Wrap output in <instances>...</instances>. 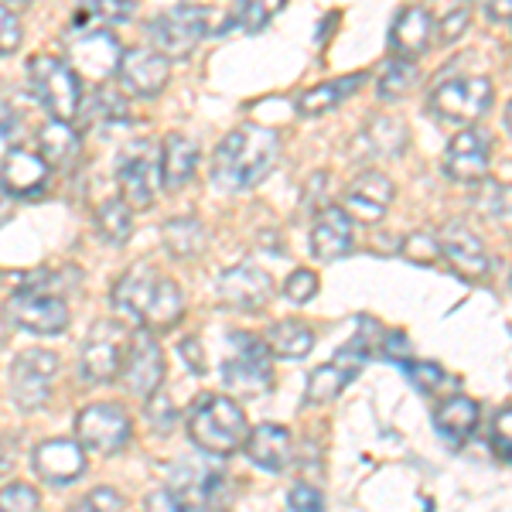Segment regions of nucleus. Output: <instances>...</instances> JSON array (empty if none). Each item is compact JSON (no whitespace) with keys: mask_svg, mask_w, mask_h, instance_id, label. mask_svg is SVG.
I'll return each mask as SVG.
<instances>
[{"mask_svg":"<svg viewBox=\"0 0 512 512\" xmlns=\"http://www.w3.org/2000/svg\"><path fill=\"white\" fill-rule=\"evenodd\" d=\"M76 120H82L86 127H113V123L130 120V106L120 93L99 86V89H93V96H89L86 103H79Z\"/></svg>","mask_w":512,"mask_h":512,"instance_id":"nucleus-31","label":"nucleus"},{"mask_svg":"<svg viewBox=\"0 0 512 512\" xmlns=\"http://www.w3.org/2000/svg\"><path fill=\"white\" fill-rule=\"evenodd\" d=\"M311 253L325 263H335L342 256L352 253V219L345 209H332L325 205L321 216L315 219V229H311Z\"/></svg>","mask_w":512,"mask_h":512,"instance_id":"nucleus-24","label":"nucleus"},{"mask_svg":"<svg viewBox=\"0 0 512 512\" xmlns=\"http://www.w3.org/2000/svg\"><path fill=\"white\" fill-rule=\"evenodd\" d=\"M164 246H168V253L178 256V260L198 256L205 250V226L198 219H171L168 226H164Z\"/></svg>","mask_w":512,"mask_h":512,"instance_id":"nucleus-35","label":"nucleus"},{"mask_svg":"<svg viewBox=\"0 0 512 512\" xmlns=\"http://www.w3.org/2000/svg\"><path fill=\"white\" fill-rule=\"evenodd\" d=\"M280 158V134L260 123L236 127L212 154V181L226 192L256 188Z\"/></svg>","mask_w":512,"mask_h":512,"instance_id":"nucleus-1","label":"nucleus"},{"mask_svg":"<svg viewBox=\"0 0 512 512\" xmlns=\"http://www.w3.org/2000/svg\"><path fill=\"white\" fill-rule=\"evenodd\" d=\"M164 373H168V366H164V352L158 338H154L151 328H137L127 338V349H123V362H120L123 386L134 396H140V400H147L151 393L161 390Z\"/></svg>","mask_w":512,"mask_h":512,"instance_id":"nucleus-10","label":"nucleus"},{"mask_svg":"<svg viewBox=\"0 0 512 512\" xmlns=\"http://www.w3.org/2000/svg\"><path fill=\"white\" fill-rule=\"evenodd\" d=\"M48 161L41 158V154H31L24 151V147H14V151L4 154V161H0V185H4V192L11 195H41L48 185Z\"/></svg>","mask_w":512,"mask_h":512,"instance_id":"nucleus-22","label":"nucleus"},{"mask_svg":"<svg viewBox=\"0 0 512 512\" xmlns=\"http://www.w3.org/2000/svg\"><path fill=\"white\" fill-rule=\"evenodd\" d=\"M198 168V144L181 134H171L161 144V185H168L171 192L185 188L192 181Z\"/></svg>","mask_w":512,"mask_h":512,"instance_id":"nucleus-27","label":"nucleus"},{"mask_svg":"<svg viewBox=\"0 0 512 512\" xmlns=\"http://www.w3.org/2000/svg\"><path fill=\"white\" fill-rule=\"evenodd\" d=\"M55 373H59V359H55V352H45V349L21 352L11 366L14 403H18L21 410H28V414L41 410L48 400H52Z\"/></svg>","mask_w":512,"mask_h":512,"instance_id":"nucleus-11","label":"nucleus"},{"mask_svg":"<svg viewBox=\"0 0 512 512\" xmlns=\"http://www.w3.org/2000/svg\"><path fill=\"white\" fill-rule=\"evenodd\" d=\"M427 18H431V28H434V38L441 45H451L465 35L468 28V18H472V4L468 0H427L424 4Z\"/></svg>","mask_w":512,"mask_h":512,"instance_id":"nucleus-30","label":"nucleus"},{"mask_svg":"<svg viewBox=\"0 0 512 512\" xmlns=\"http://www.w3.org/2000/svg\"><path fill=\"white\" fill-rule=\"evenodd\" d=\"M366 82V72H355V76H342V79H332V82H321V86L308 89L301 99H297V113L301 117H318V113H328L335 110L338 103H345L355 89Z\"/></svg>","mask_w":512,"mask_h":512,"instance_id":"nucleus-29","label":"nucleus"},{"mask_svg":"<svg viewBox=\"0 0 512 512\" xmlns=\"http://www.w3.org/2000/svg\"><path fill=\"white\" fill-rule=\"evenodd\" d=\"M417 82H420L417 59H400V55H393V59L383 65V72H379V99L396 103V99L407 96Z\"/></svg>","mask_w":512,"mask_h":512,"instance_id":"nucleus-34","label":"nucleus"},{"mask_svg":"<svg viewBox=\"0 0 512 512\" xmlns=\"http://www.w3.org/2000/svg\"><path fill=\"white\" fill-rule=\"evenodd\" d=\"M28 86L38 103L52 113V120L72 123L79 117L82 89L69 62L55 59V55H35L28 62Z\"/></svg>","mask_w":512,"mask_h":512,"instance_id":"nucleus-5","label":"nucleus"},{"mask_svg":"<svg viewBox=\"0 0 512 512\" xmlns=\"http://www.w3.org/2000/svg\"><path fill=\"white\" fill-rule=\"evenodd\" d=\"M434 28L424 7H403L390 28V52L400 59H420L431 48Z\"/></svg>","mask_w":512,"mask_h":512,"instance_id":"nucleus-25","label":"nucleus"},{"mask_svg":"<svg viewBox=\"0 0 512 512\" xmlns=\"http://www.w3.org/2000/svg\"><path fill=\"white\" fill-rule=\"evenodd\" d=\"M76 434L86 451L113 454L130 441V417L117 403H93L76 417Z\"/></svg>","mask_w":512,"mask_h":512,"instance_id":"nucleus-13","label":"nucleus"},{"mask_svg":"<svg viewBox=\"0 0 512 512\" xmlns=\"http://www.w3.org/2000/svg\"><path fill=\"white\" fill-rule=\"evenodd\" d=\"M18 45H21V21H18V14H14L7 4H0V55L18 52Z\"/></svg>","mask_w":512,"mask_h":512,"instance_id":"nucleus-43","label":"nucleus"},{"mask_svg":"<svg viewBox=\"0 0 512 512\" xmlns=\"http://www.w3.org/2000/svg\"><path fill=\"white\" fill-rule=\"evenodd\" d=\"M492 168V137L485 130H461L444 151V175L458 185H482Z\"/></svg>","mask_w":512,"mask_h":512,"instance_id":"nucleus-15","label":"nucleus"},{"mask_svg":"<svg viewBox=\"0 0 512 512\" xmlns=\"http://www.w3.org/2000/svg\"><path fill=\"white\" fill-rule=\"evenodd\" d=\"M403 256H407L410 263H417V267H437V260H441V239L434 233H414L403 243Z\"/></svg>","mask_w":512,"mask_h":512,"instance_id":"nucleus-38","label":"nucleus"},{"mask_svg":"<svg viewBox=\"0 0 512 512\" xmlns=\"http://www.w3.org/2000/svg\"><path fill=\"white\" fill-rule=\"evenodd\" d=\"M168 492L181 509H216L229 499V478L219 465V454L198 451L178 461L168 475Z\"/></svg>","mask_w":512,"mask_h":512,"instance_id":"nucleus-4","label":"nucleus"},{"mask_svg":"<svg viewBox=\"0 0 512 512\" xmlns=\"http://www.w3.org/2000/svg\"><path fill=\"white\" fill-rule=\"evenodd\" d=\"M287 506H291V509H304V512H318V509H325V495L301 482V485H294V489L287 492Z\"/></svg>","mask_w":512,"mask_h":512,"instance_id":"nucleus-45","label":"nucleus"},{"mask_svg":"<svg viewBox=\"0 0 512 512\" xmlns=\"http://www.w3.org/2000/svg\"><path fill=\"white\" fill-rule=\"evenodd\" d=\"M7 318L31 335H62L72 321L62 297L45 294L41 287H21L7 301Z\"/></svg>","mask_w":512,"mask_h":512,"instance_id":"nucleus-12","label":"nucleus"},{"mask_svg":"<svg viewBox=\"0 0 512 512\" xmlns=\"http://www.w3.org/2000/svg\"><path fill=\"white\" fill-rule=\"evenodd\" d=\"M93 14L103 24H127L134 18V0H93Z\"/></svg>","mask_w":512,"mask_h":512,"instance_id":"nucleus-44","label":"nucleus"},{"mask_svg":"<svg viewBox=\"0 0 512 512\" xmlns=\"http://www.w3.org/2000/svg\"><path fill=\"white\" fill-rule=\"evenodd\" d=\"M441 253L451 260V267L458 270L461 277L478 280L489 274V253H485L482 239H478L465 222H448L441 229Z\"/></svg>","mask_w":512,"mask_h":512,"instance_id":"nucleus-21","label":"nucleus"},{"mask_svg":"<svg viewBox=\"0 0 512 512\" xmlns=\"http://www.w3.org/2000/svg\"><path fill=\"white\" fill-rule=\"evenodd\" d=\"M96 229L99 239L110 246H123L134 233V209L123 198H110L96 209Z\"/></svg>","mask_w":512,"mask_h":512,"instance_id":"nucleus-33","label":"nucleus"},{"mask_svg":"<svg viewBox=\"0 0 512 512\" xmlns=\"http://www.w3.org/2000/svg\"><path fill=\"white\" fill-rule=\"evenodd\" d=\"M434 117L448 123H475L492 106V82L485 76H451L441 79L427 96Z\"/></svg>","mask_w":512,"mask_h":512,"instance_id":"nucleus-8","label":"nucleus"},{"mask_svg":"<svg viewBox=\"0 0 512 512\" xmlns=\"http://www.w3.org/2000/svg\"><path fill=\"white\" fill-rule=\"evenodd\" d=\"M246 434H250L246 414L229 396H216V393L198 396L192 414H188V437H192L198 451L226 458V454L243 448Z\"/></svg>","mask_w":512,"mask_h":512,"instance_id":"nucleus-3","label":"nucleus"},{"mask_svg":"<svg viewBox=\"0 0 512 512\" xmlns=\"http://www.w3.org/2000/svg\"><path fill=\"white\" fill-rule=\"evenodd\" d=\"M38 147H41V158L48 161V168H55V171H72L82 158L79 134L62 120H52L48 127H41Z\"/></svg>","mask_w":512,"mask_h":512,"instance_id":"nucleus-28","label":"nucleus"},{"mask_svg":"<svg viewBox=\"0 0 512 512\" xmlns=\"http://www.w3.org/2000/svg\"><path fill=\"white\" fill-rule=\"evenodd\" d=\"M506 127H509V134H512V103L506 106Z\"/></svg>","mask_w":512,"mask_h":512,"instance_id":"nucleus-53","label":"nucleus"},{"mask_svg":"<svg viewBox=\"0 0 512 512\" xmlns=\"http://www.w3.org/2000/svg\"><path fill=\"white\" fill-rule=\"evenodd\" d=\"M489 444L495 448V454H502L506 461H512V407H506L499 417L492 420Z\"/></svg>","mask_w":512,"mask_h":512,"instance_id":"nucleus-42","label":"nucleus"},{"mask_svg":"<svg viewBox=\"0 0 512 512\" xmlns=\"http://www.w3.org/2000/svg\"><path fill=\"white\" fill-rule=\"evenodd\" d=\"M117 76L127 93L158 96L168 82V55H161L158 48H130L123 52Z\"/></svg>","mask_w":512,"mask_h":512,"instance_id":"nucleus-20","label":"nucleus"},{"mask_svg":"<svg viewBox=\"0 0 512 512\" xmlns=\"http://www.w3.org/2000/svg\"><path fill=\"white\" fill-rule=\"evenodd\" d=\"M379 352H383V359L390 362H407L410 359V338L403 332H390V335H379Z\"/></svg>","mask_w":512,"mask_h":512,"instance_id":"nucleus-46","label":"nucleus"},{"mask_svg":"<svg viewBox=\"0 0 512 512\" xmlns=\"http://www.w3.org/2000/svg\"><path fill=\"white\" fill-rule=\"evenodd\" d=\"M7 216H11V202H7V198L0 195V222H4Z\"/></svg>","mask_w":512,"mask_h":512,"instance_id":"nucleus-51","label":"nucleus"},{"mask_svg":"<svg viewBox=\"0 0 512 512\" xmlns=\"http://www.w3.org/2000/svg\"><path fill=\"white\" fill-rule=\"evenodd\" d=\"M284 294H287V301H294V304H308L311 297L318 294L315 270H294V274L287 277V284H284Z\"/></svg>","mask_w":512,"mask_h":512,"instance_id":"nucleus-41","label":"nucleus"},{"mask_svg":"<svg viewBox=\"0 0 512 512\" xmlns=\"http://www.w3.org/2000/svg\"><path fill=\"white\" fill-rule=\"evenodd\" d=\"M161 147L151 140H140V144L127 147L120 158L117 178H120V195L130 209L144 212L154 205L161 188Z\"/></svg>","mask_w":512,"mask_h":512,"instance_id":"nucleus-9","label":"nucleus"},{"mask_svg":"<svg viewBox=\"0 0 512 512\" xmlns=\"http://www.w3.org/2000/svg\"><path fill=\"white\" fill-rule=\"evenodd\" d=\"M123 332L113 321H99L89 332L86 345L79 355V376L89 383H110L120 376V362H123Z\"/></svg>","mask_w":512,"mask_h":512,"instance_id":"nucleus-16","label":"nucleus"},{"mask_svg":"<svg viewBox=\"0 0 512 512\" xmlns=\"http://www.w3.org/2000/svg\"><path fill=\"white\" fill-rule=\"evenodd\" d=\"M209 18H212L209 7L178 4L147 24V35H151V45L158 48L161 55H168V59H185V55L195 52L198 41L209 35Z\"/></svg>","mask_w":512,"mask_h":512,"instance_id":"nucleus-7","label":"nucleus"},{"mask_svg":"<svg viewBox=\"0 0 512 512\" xmlns=\"http://www.w3.org/2000/svg\"><path fill=\"white\" fill-rule=\"evenodd\" d=\"M147 509H168V512H178V499L171 495L168 489H161V492H154V495H147Z\"/></svg>","mask_w":512,"mask_h":512,"instance_id":"nucleus-50","label":"nucleus"},{"mask_svg":"<svg viewBox=\"0 0 512 512\" xmlns=\"http://www.w3.org/2000/svg\"><path fill=\"white\" fill-rule=\"evenodd\" d=\"M267 345L280 359H304V355L315 349V332H311L304 321L287 318V321H277L267 332Z\"/></svg>","mask_w":512,"mask_h":512,"instance_id":"nucleus-32","label":"nucleus"},{"mask_svg":"<svg viewBox=\"0 0 512 512\" xmlns=\"http://www.w3.org/2000/svg\"><path fill=\"white\" fill-rule=\"evenodd\" d=\"M4 4H7V7H11V11H18V7H28V4H31V0H4Z\"/></svg>","mask_w":512,"mask_h":512,"instance_id":"nucleus-52","label":"nucleus"},{"mask_svg":"<svg viewBox=\"0 0 512 512\" xmlns=\"http://www.w3.org/2000/svg\"><path fill=\"white\" fill-rule=\"evenodd\" d=\"M69 59H72V72H76V76H89V79L103 82L120 69L123 48L117 35H110V31H93V35H86L69 48Z\"/></svg>","mask_w":512,"mask_h":512,"instance_id":"nucleus-19","label":"nucleus"},{"mask_svg":"<svg viewBox=\"0 0 512 512\" xmlns=\"http://www.w3.org/2000/svg\"><path fill=\"white\" fill-rule=\"evenodd\" d=\"M222 383L236 393L256 396L274 386V352L256 335H229V352L222 362Z\"/></svg>","mask_w":512,"mask_h":512,"instance_id":"nucleus-6","label":"nucleus"},{"mask_svg":"<svg viewBox=\"0 0 512 512\" xmlns=\"http://www.w3.org/2000/svg\"><path fill=\"white\" fill-rule=\"evenodd\" d=\"M403 369H407V379L414 383V390H420V393H437L441 386H448L451 379L444 376V369L437 366V362H403Z\"/></svg>","mask_w":512,"mask_h":512,"instance_id":"nucleus-37","label":"nucleus"},{"mask_svg":"<svg viewBox=\"0 0 512 512\" xmlns=\"http://www.w3.org/2000/svg\"><path fill=\"white\" fill-rule=\"evenodd\" d=\"M489 21H512V0H485Z\"/></svg>","mask_w":512,"mask_h":512,"instance_id":"nucleus-49","label":"nucleus"},{"mask_svg":"<svg viewBox=\"0 0 512 512\" xmlns=\"http://www.w3.org/2000/svg\"><path fill=\"white\" fill-rule=\"evenodd\" d=\"M216 297L219 304L233 311H260L274 297V277L263 267H253V263H236L226 274H219Z\"/></svg>","mask_w":512,"mask_h":512,"instance_id":"nucleus-14","label":"nucleus"},{"mask_svg":"<svg viewBox=\"0 0 512 512\" xmlns=\"http://www.w3.org/2000/svg\"><path fill=\"white\" fill-rule=\"evenodd\" d=\"M291 431L280 424H260V427H250L243 441V451L246 458L253 461L256 468L263 472H284L291 465Z\"/></svg>","mask_w":512,"mask_h":512,"instance_id":"nucleus-23","label":"nucleus"},{"mask_svg":"<svg viewBox=\"0 0 512 512\" xmlns=\"http://www.w3.org/2000/svg\"><path fill=\"white\" fill-rule=\"evenodd\" d=\"M434 427L444 441L454 444V448L472 441V434L478 427V403L468 400V396H448V400L434 410Z\"/></svg>","mask_w":512,"mask_h":512,"instance_id":"nucleus-26","label":"nucleus"},{"mask_svg":"<svg viewBox=\"0 0 512 512\" xmlns=\"http://www.w3.org/2000/svg\"><path fill=\"white\" fill-rule=\"evenodd\" d=\"M123 506H127V499L113 489H96L79 502V509H89V512L93 509H123Z\"/></svg>","mask_w":512,"mask_h":512,"instance_id":"nucleus-47","label":"nucleus"},{"mask_svg":"<svg viewBox=\"0 0 512 512\" xmlns=\"http://www.w3.org/2000/svg\"><path fill=\"white\" fill-rule=\"evenodd\" d=\"M113 308L130 321H137L140 328L168 332L185 315V297H181L178 284L171 277L158 274L154 267H137L117 280Z\"/></svg>","mask_w":512,"mask_h":512,"instance_id":"nucleus-2","label":"nucleus"},{"mask_svg":"<svg viewBox=\"0 0 512 512\" xmlns=\"http://www.w3.org/2000/svg\"><path fill=\"white\" fill-rule=\"evenodd\" d=\"M35 472L41 482L48 485H72L86 475V448L79 441H45L35 448V458H31Z\"/></svg>","mask_w":512,"mask_h":512,"instance_id":"nucleus-17","label":"nucleus"},{"mask_svg":"<svg viewBox=\"0 0 512 512\" xmlns=\"http://www.w3.org/2000/svg\"><path fill=\"white\" fill-rule=\"evenodd\" d=\"M393 195H396V188L383 171H362V175L349 185V192H345L342 209L349 212V219L379 222L386 212H390Z\"/></svg>","mask_w":512,"mask_h":512,"instance_id":"nucleus-18","label":"nucleus"},{"mask_svg":"<svg viewBox=\"0 0 512 512\" xmlns=\"http://www.w3.org/2000/svg\"><path fill=\"white\" fill-rule=\"evenodd\" d=\"M181 359L192 366L195 376L205 373V355H202V342H198V338H185V342H181Z\"/></svg>","mask_w":512,"mask_h":512,"instance_id":"nucleus-48","label":"nucleus"},{"mask_svg":"<svg viewBox=\"0 0 512 512\" xmlns=\"http://www.w3.org/2000/svg\"><path fill=\"white\" fill-rule=\"evenodd\" d=\"M147 417H151L154 431L168 434L171 427H175V420H178V407L164 393H151V396H147Z\"/></svg>","mask_w":512,"mask_h":512,"instance_id":"nucleus-40","label":"nucleus"},{"mask_svg":"<svg viewBox=\"0 0 512 512\" xmlns=\"http://www.w3.org/2000/svg\"><path fill=\"white\" fill-rule=\"evenodd\" d=\"M41 506V495L24 482H11L7 489H0V509L7 512H31Z\"/></svg>","mask_w":512,"mask_h":512,"instance_id":"nucleus-39","label":"nucleus"},{"mask_svg":"<svg viewBox=\"0 0 512 512\" xmlns=\"http://www.w3.org/2000/svg\"><path fill=\"white\" fill-rule=\"evenodd\" d=\"M366 140L373 144V154H386V158H400L403 147H407V130H403L400 120L383 117L373 120L366 130Z\"/></svg>","mask_w":512,"mask_h":512,"instance_id":"nucleus-36","label":"nucleus"}]
</instances>
